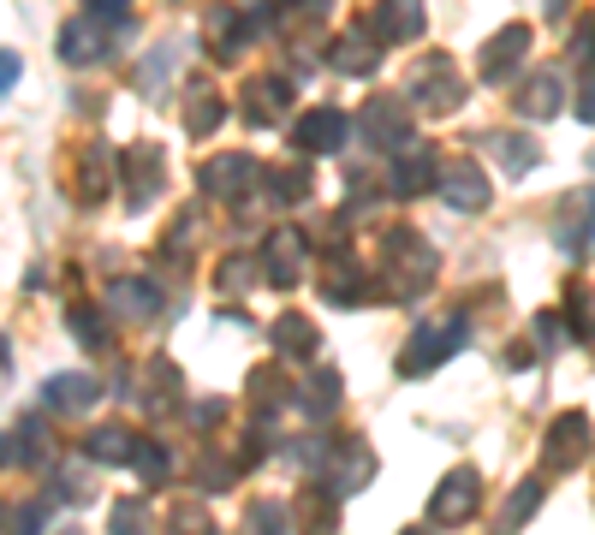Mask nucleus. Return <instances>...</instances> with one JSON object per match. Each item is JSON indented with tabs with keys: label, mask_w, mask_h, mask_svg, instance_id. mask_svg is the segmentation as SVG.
<instances>
[{
	"label": "nucleus",
	"mask_w": 595,
	"mask_h": 535,
	"mask_svg": "<svg viewBox=\"0 0 595 535\" xmlns=\"http://www.w3.org/2000/svg\"><path fill=\"white\" fill-rule=\"evenodd\" d=\"M227 120V101L214 83H185V132L191 137H214Z\"/></svg>",
	"instance_id": "nucleus-19"
},
{
	"label": "nucleus",
	"mask_w": 595,
	"mask_h": 535,
	"mask_svg": "<svg viewBox=\"0 0 595 535\" xmlns=\"http://www.w3.org/2000/svg\"><path fill=\"white\" fill-rule=\"evenodd\" d=\"M251 274H263L256 256H227V263L214 268V286H221V292H244V286H256Z\"/></svg>",
	"instance_id": "nucleus-31"
},
{
	"label": "nucleus",
	"mask_w": 595,
	"mask_h": 535,
	"mask_svg": "<svg viewBox=\"0 0 595 535\" xmlns=\"http://www.w3.org/2000/svg\"><path fill=\"white\" fill-rule=\"evenodd\" d=\"M322 298H328V303H340V310H352V303L382 298V286H364V274H352L345 263H333V268H328V280H322Z\"/></svg>",
	"instance_id": "nucleus-23"
},
{
	"label": "nucleus",
	"mask_w": 595,
	"mask_h": 535,
	"mask_svg": "<svg viewBox=\"0 0 595 535\" xmlns=\"http://www.w3.org/2000/svg\"><path fill=\"white\" fill-rule=\"evenodd\" d=\"M328 60H333V71H345V78H370V71L382 66V42H375L370 24H364V31H345L340 42H333Z\"/></svg>",
	"instance_id": "nucleus-17"
},
{
	"label": "nucleus",
	"mask_w": 595,
	"mask_h": 535,
	"mask_svg": "<svg viewBox=\"0 0 595 535\" xmlns=\"http://www.w3.org/2000/svg\"><path fill=\"white\" fill-rule=\"evenodd\" d=\"M256 263H263V280L286 292V286L304 280V263H310V238H304L298 226H274V233L263 238V256H256Z\"/></svg>",
	"instance_id": "nucleus-6"
},
{
	"label": "nucleus",
	"mask_w": 595,
	"mask_h": 535,
	"mask_svg": "<svg viewBox=\"0 0 595 535\" xmlns=\"http://www.w3.org/2000/svg\"><path fill=\"white\" fill-rule=\"evenodd\" d=\"M464 345H471V327L459 322H429V327H417L411 339H405V352H399V375L405 381H423V375H434L447 364V357H459Z\"/></svg>",
	"instance_id": "nucleus-1"
},
{
	"label": "nucleus",
	"mask_w": 595,
	"mask_h": 535,
	"mask_svg": "<svg viewBox=\"0 0 595 535\" xmlns=\"http://www.w3.org/2000/svg\"><path fill=\"white\" fill-rule=\"evenodd\" d=\"M560 327H565V315L560 310H542V315H536V345H548V352H560Z\"/></svg>",
	"instance_id": "nucleus-40"
},
{
	"label": "nucleus",
	"mask_w": 595,
	"mask_h": 535,
	"mask_svg": "<svg viewBox=\"0 0 595 535\" xmlns=\"http://www.w3.org/2000/svg\"><path fill=\"white\" fill-rule=\"evenodd\" d=\"M565 327H572V339H595V303H590V286H572V303H565Z\"/></svg>",
	"instance_id": "nucleus-32"
},
{
	"label": "nucleus",
	"mask_w": 595,
	"mask_h": 535,
	"mask_svg": "<svg viewBox=\"0 0 595 535\" xmlns=\"http://www.w3.org/2000/svg\"><path fill=\"white\" fill-rule=\"evenodd\" d=\"M12 535H42V512H12Z\"/></svg>",
	"instance_id": "nucleus-41"
},
{
	"label": "nucleus",
	"mask_w": 595,
	"mask_h": 535,
	"mask_svg": "<svg viewBox=\"0 0 595 535\" xmlns=\"http://www.w3.org/2000/svg\"><path fill=\"white\" fill-rule=\"evenodd\" d=\"M179 535H202V517L197 512H179Z\"/></svg>",
	"instance_id": "nucleus-46"
},
{
	"label": "nucleus",
	"mask_w": 595,
	"mask_h": 535,
	"mask_svg": "<svg viewBox=\"0 0 595 535\" xmlns=\"http://www.w3.org/2000/svg\"><path fill=\"white\" fill-rule=\"evenodd\" d=\"M370 476H375V453H370L364 441H345L340 453H333L328 465H322V476H316V488H328L333 500H345V494H357V488H364Z\"/></svg>",
	"instance_id": "nucleus-8"
},
{
	"label": "nucleus",
	"mask_w": 595,
	"mask_h": 535,
	"mask_svg": "<svg viewBox=\"0 0 595 535\" xmlns=\"http://www.w3.org/2000/svg\"><path fill=\"white\" fill-rule=\"evenodd\" d=\"M370 36L382 42H417L423 36V0H382V7L370 12Z\"/></svg>",
	"instance_id": "nucleus-14"
},
{
	"label": "nucleus",
	"mask_w": 595,
	"mask_h": 535,
	"mask_svg": "<svg viewBox=\"0 0 595 535\" xmlns=\"http://www.w3.org/2000/svg\"><path fill=\"white\" fill-rule=\"evenodd\" d=\"M584 244H595V197H590V226H584Z\"/></svg>",
	"instance_id": "nucleus-47"
},
{
	"label": "nucleus",
	"mask_w": 595,
	"mask_h": 535,
	"mask_svg": "<svg viewBox=\"0 0 595 535\" xmlns=\"http://www.w3.org/2000/svg\"><path fill=\"white\" fill-rule=\"evenodd\" d=\"M310 185H316V172L310 161H286V167H263V191L274 202H304L310 197Z\"/></svg>",
	"instance_id": "nucleus-22"
},
{
	"label": "nucleus",
	"mask_w": 595,
	"mask_h": 535,
	"mask_svg": "<svg viewBox=\"0 0 595 535\" xmlns=\"http://www.w3.org/2000/svg\"><path fill=\"white\" fill-rule=\"evenodd\" d=\"M113 303H125V310H155V292L143 280H120L113 286Z\"/></svg>",
	"instance_id": "nucleus-39"
},
{
	"label": "nucleus",
	"mask_w": 595,
	"mask_h": 535,
	"mask_svg": "<svg viewBox=\"0 0 595 535\" xmlns=\"http://www.w3.org/2000/svg\"><path fill=\"white\" fill-rule=\"evenodd\" d=\"M577 120H584V125H595V83H590L584 96H577Z\"/></svg>",
	"instance_id": "nucleus-44"
},
{
	"label": "nucleus",
	"mask_w": 595,
	"mask_h": 535,
	"mask_svg": "<svg viewBox=\"0 0 595 535\" xmlns=\"http://www.w3.org/2000/svg\"><path fill=\"white\" fill-rule=\"evenodd\" d=\"M590 416L584 411H565L548 423V441H542V470H577L590 453Z\"/></svg>",
	"instance_id": "nucleus-7"
},
{
	"label": "nucleus",
	"mask_w": 595,
	"mask_h": 535,
	"mask_svg": "<svg viewBox=\"0 0 595 535\" xmlns=\"http://www.w3.org/2000/svg\"><path fill=\"white\" fill-rule=\"evenodd\" d=\"M476 505H483V476H476L471 465H459L429 494V524L434 530H459V524H471V517H476Z\"/></svg>",
	"instance_id": "nucleus-5"
},
{
	"label": "nucleus",
	"mask_w": 595,
	"mask_h": 535,
	"mask_svg": "<svg viewBox=\"0 0 595 535\" xmlns=\"http://www.w3.org/2000/svg\"><path fill=\"white\" fill-rule=\"evenodd\" d=\"M251 535H286V505L280 500L251 505Z\"/></svg>",
	"instance_id": "nucleus-37"
},
{
	"label": "nucleus",
	"mask_w": 595,
	"mask_h": 535,
	"mask_svg": "<svg viewBox=\"0 0 595 535\" xmlns=\"http://www.w3.org/2000/svg\"><path fill=\"white\" fill-rule=\"evenodd\" d=\"M12 78H19V54L0 48V96H7V83H12Z\"/></svg>",
	"instance_id": "nucleus-42"
},
{
	"label": "nucleus",
	"mask_w": 595,
	"mask_h": 535,
	"mask_svg": "<svg viewBox=\"0 0 595 535\" xmlns=\"http://www.w3.org/2000/svg\"><path fill=\"white\" fill-rule=\"evenodd\" d=\"M84 453H90V458H108V465H125V458L137 453V435H125V428H96V435L84 441Z\"/></svg>",
	"instance_id": "nucleus-29"
},
{
	"label": "nucleus",
	"mask_w": 595,
	"mask_h": 535,
	"mask_svg": "<svg viewBox=\"0 0 595 535\" xmlns=\"http://www.w3.org/2000/svg\"><path fill=\"white\" fill-rule=\"evenodd\" d=\"M256 24L244 19V12H232V7H214L209 12V54H221V60H232V54H244V42H251Z\"/></svg>",
	"instance_id": "nucleus-21"
},
{
	"label": "nucleus",
	"mask_w": 595,
	"mask_h": 535,
	"mask_svg": "<svg viewBox=\"0 0 595 535\" xmlns=\"http://www.w3.org/2000/svg\"><path fill=\"white\" fill-rule=\"evenodd\" d=\"M340 393H345V381H340V369H316V375H310V381H304V387H298V404H304V411H310V416H328V411H333V404H340Z\"/></svg>",
	"instance_id": "nucleus-25"
},
{
	"label": "nucleus",
	"mask_w": 595,
	"mask_h": 535,
	"mask_svg": "<svg viewBox=\"0 0 595 535\" xmlns=\"http://www.w3.org/2000/svg\"><path fill=\"white\" fill-rule=\"evenodd\" d=\"M12 453H19L24 465H42V458H48V428H42V423L19 428V441H12Z\"/></svg>",
	"instance_id": "nucleus-38"
},
{
	"label": "nucleus",
	"mask_w": 595,
	"mask_h": 535,
	"mask_svg": "<svg viewBox=\"0 0 595 535\" xmlns=\"http://www.w3.org/2000/svg\"><path fill=\"white\" fill-rule=\"evenodd\" d=\"M286 108H293V83L286 78H256L251 90H244V120L251 125H280Z\"/></svg>",
	"instance_id": "nucleus-18"
},
{
	"label": "nucleus",
	"mask_w": 595,
	"mask_h": 535,
	"mask_svg": "<svg viewBox=\"0 0 595 535\" xmlns=\"http://www.w3.org/2000/svg\"><path fill=\"white\" fill-rule=\"evenodd\" d=\"M577 54H584V60H595V24H584V31H577Z\"/></svg>",
	"instance_id": "nucleus-45"
},
{
	"label": "nucleus",
	"mask_w": 595,
	"mask_h": 535,
	"mask_svg": "<svg viewBox=\"0 0 595 535\" xmlns=\"http://www.w3.org/2000/svg\"><path fill=\"white\" fill-rule=\"evenodd\" d=\"M525 54H530V24H506V31H495L483 42L476 71H483V83H500V78H513V71H518Z\"/></svg>",
	"instance_id": "nucleus-12"
},
{
	"label": "nucleus",
	"mask_w": 595,
	"mask_h": 535,
	"mask_svg": "<svg viewBox=\"0 0 595 535\" xmlns=\"http://www.w3.org/2000/svg\"><path fill=\"white\" fill-rule=\"evenodd\" d=\"M542 505V482H525V488H513V500H506V512H500V530L495 535H518L530 524V512Z\"/></svg>",
	"instance_id": "nucleus-28"
},
{
	"label": "nucleus",
	"mask_w": 595,
	"mask_h": 535,
	"mask_svg": "<svg viewBox=\"0 0 595 535\" xmlns=\"http://www.w3.org/2000/svg\"><path fill=\"white\" fill-rule=\"evenodd\" d=\"M132 465L143 470V482H162V476L173 470V453L162 441H137V453H132Z\"/></svg>",
	"instance_id": "nucleus-33"
},
{
	"label": "nucleus",
	"mask_w": 595,
	"mask_h": 535,
	"mask_svg": "<svg viewBox=\"0 0 595 535\" xmlns=\"http://www.w3.org/2000/svg\"><path fill=\"white\" fill-rule=\"evenodd\" d=\"M357 137L370 143V149H405L411 143V101L405 96H370L364 108H357Z\"/></svg>",
	"instance_id": "nucleus-4"
},
{
	"label": "nucleus",
	"mask_w": 595,
	"mask_h": 535,
	"mask_svg": "<svg viewBox=\"0 0 595 535\" xmlns=\"http://www.w3.org/2000/svg\"><path fill=\"white\" fill-rule=\"evenodd\" d=\"M411 90H405V101H411L417 113H453L459 101H464V78H459V66H453V54H429V60H417L411 66Z\"/></svg>",
	"instance_id": "nucleus-2"
},
{
	"label": "nucleus",
	"mask_w": 595,
	"mask_h": 535,
	"mask_svg": "<svg viewBox=\"0 0 595 535\" xmlns=\"http://www.w3.org/2000/svg\"><path fill=\"white\" fill-rule=\"evenodd\" d=\"M96 399H101V381H90V375H54L48 381V404H60V411H90Z\"/></svg>",
	"instance_id": "nucleus-24"
},
{
	"label": "nucleus",
	"mask_w": 595,
	"mask_h": 535,
	"mask_svg": "<svg viewBox=\"0 0 595 535\" xmlns=\"http://www.w3.org/2000/svg\"><path fill=\"white\" fill-rule=\"evenodd\" d=\"M345 132H352V120H345L340 108H310V113L293 125V149H298V155H333V149L345 143Z\"/></svg>",
	"instance_id": "nucleus-10"
},
{
	"label": "nucleus",
	"mask_w": 595,
	"mask_h": 535,
	"mask_svg": "<svg viewBox=\"0 0 595 535\" xmlns=\"http://www.w3.org/2000/svg\"><path fill=\"white\" fill-rule=\"evenodd\" d=\"M441 197L453 202L459 214H483V209H488V197H495V191H488V172L476 167L471 155H459L453 167H441Z\"/></svg>",
	"instance_id": "nucleus-11"
},
{
	"label": "nucleus",
	"mask_w": 595,
	"mask_h": 535,
	"mask_svg": "<svg viewBox=\"0 0 595 535\" xmlns=\"http://www.w3.org/2000/svg\"><path fill=\"white\" fill-rule=\"evenodd\" d=\"M251 399L256 404H286V399H293V387H286L280 369H256L251 375Z\"/></svg>",
	"instance_id": "nucleus-35"
},
{
	"label": "nucleus",
	"mask_w": 595,
	"mask_h": 535,
	"mask_svg": "<svg viewBox=\"0 0 595 535\" xmlns=\"http://www.w3.org/2000/svg\"><path fill=\"white\" fill-rule=\"evenodd\" d=\"M125 7H132V0H90V12H96V19H120Z\"/></svg>",
	"instance_id": "nucleus-43"
},
{
	"label": "nucleus",
	"mask_w": 595,
	"mask_h": 535,
	"mask_svg": "<svg viewBox=\"0 0 595 535\" xmlns=\"http://www.w3.org/2000/svg\"><path fill=\"white\" fill-rule=\"evenodd\" d=\"M429 185H441V161H434V149H429V143H411V149L399 155L394 185H387V191H394V197H423Z\"/></svg>",
	"instance_id": "nucleus-16"
},
{
	"label": "nucleus",
	"mask_w": 595,
	"mask_h": 535,
	"mask_svg": "<svg viewBox=\"0 0 595 535\" xmlns=\"http://www.w3.org/2000/svg\"><path fill=\"white\" fill-rule=\"evenodd\" d=\"M488 155L500 161V172H513V179H525V172L542 161V143L525 137V132H488Z\"/></svg>",
	"instance_id": "nucleus-20"
},
{
	"label": "nucleus",
	"mask_w": 595,
	"mask_h": 535,
	"mask_svg": "<svg viewBox=\"0 0 595 535\" xmlns=\"http://www.w3.org/2000/svg\"><path fill=\"white\" fill-rule=\"evenodd\" d=\"M411 535H429V530H411Z\"/></svg>",
	"instance_id": "nucleus-48"
},
{
	"label": "nucleus",
	"mask_w": 595,
	"mask_h": 535,
	"mask_svg": "<svg viewBox=\"0 0 595 535\" xmlns=\"http://www.w3.org/2000/svg\"><path fill=\"white\" fill-rule=\"evenodd\" d=\"M101 48H108V42H101V31L96 24H66V36H60V54L71 66H90V60H101Z\"/></svg>",
	"instance_id": "nucleus-27"
},
{
	"label": "nucleus",
	"mask_w": 595,
	"mask_h": 535,
	"mask_svg": "<svg viewBox=\"0 0 595 535\" xmlns=\"http://www.w3.org/2000/svg\"><path fill=\"white\" fill-rule=\"evenodd\" d=\"M113 535H150V505L143 500H120L113 505V524H108Z\"/></svg>",
	"instance_id": "nucleus-34"
},
{
	"label": "nucleus",
	"mask_w": 595,
	"mask_h": 535,
	"mask_svg": "<svg viewBox=\"0 0 595 535\" xmlns=\"http://www.w3.org/2000/svg\"><path fill=\"white\" fill-rule=\"evenodd\" d=\"M162 167H167V155L155 149V143H132V149L120 155V172H132V191H125L132 209H150V197L162 191Z\"/></svg>",
	"instance_id": "nucleus-13"
},
{
	"label": "nucleus",
	"mask_w": 595,
	"mask_h": 535,
	"mask_svg": "<svg viewBox=\"0 0 595 535\" xmlns=\"http://www.w3.org/2000/svg\"><path fill=\"white\" fill-rule=\"evenodd\" d=\"M251 185H263V167H256L251 155H214V161H202V191H209V197L244 202V197H251Z\"/></svg>",
	"instance_id": "nucleus-9"
},
{
	"label": "nucleus",
	"mask_w": 595,
	"mask_h": 535,
	"mask_svg": "<svg viewBox=\"0 0 595 535\" xmlns=\"http://www.w3.org/2000/svg\"><path fill=\"white\" fill-rule=\"evenodd\" d=\"M71 327H78V339L90 345V352H101V345H108V334H101V310H90V303H78V310H71Z\"/></svg>",
	"instance_id": "nucleus-36"
},
{
	"label": "nucleus",
	"mask_w": 595,
	"mask_h": 535,
	"mask_svg": "<svg viewBox=\"0 0 595 535\" xmlns=\"http://www.w3.org/2000/svg\"><path fill=\"white\" fill-rule=\"evenodd\" d=\"M298 524H304V535H333V494L328 488H316V494H304L298 500Z\"/></svg>",
	"instance_id": "nucleus-30"
},
{
	"label": "nucleus",
	"mask_w": 595,
	"mask_h": 535,
	"mask_svg": "<svg viewBox=\"0 0 595 535\" xmlns=\"http://www.w3.org/2000/svg\"><path fill=\"white\" fill-rule=\"evenodd\" d=\"M382 256H387V268L399 274V286H411V298L429 292V286H434V268H441L434 244L417 233V226H387V233H382Z\"/></svg>",
	"instance_id": "nucleus-3"
},
{
	"label": "nucleus",
	"mask_w": 595,
	"mask_h": 535,
	"mask_svg": "<svg viewBox=\"0 0 595 535\" xmlns=\"http://www.w3.org/2000/svg\"><path fill=\"white\" fill-rule=\"evenodd\" d=\"M513 108L525 113V120H554V113L565 108V83H560V71H530L525 90H513Z\"/></svg>",
	"instance_id": "nucleus-15"
},
{
	"label": "nucleus",
	"mask_w": 595,
	"mask_h": 535,
	"mask_svg": "<svg viewBox=\"0 0 595 535\" xmlns=\"http://www.w3.org/2000/svg\"><path fill=\"white\" fill-rule=\"evenodd\" d=\"M66 535H78V530H66Z\"/></svg>",
	"instance_id": "nucleus-49"
},
{
	"label": "nucleus",
	"mask_w": 595,
	"mask_h": 535,
	"mask_svg": "<svg viewBox=\"0 0 595 535\" xmlns=\"http://www.w3.org/2000/svg\"><path fill=\"white\" fill-rule=\"evenodd\" d=\"M268 339H274L280 357H310L316 352V327L304 322V315H280V322L268 327Z\"/></svg>",
	"instance_id": "nucleus-26"
}]
</instances>
